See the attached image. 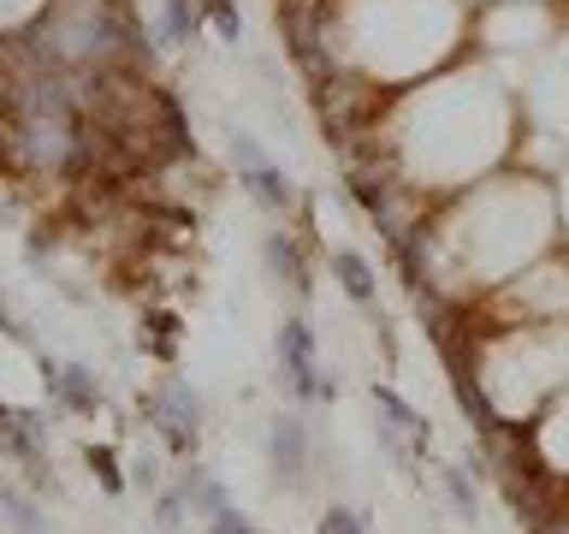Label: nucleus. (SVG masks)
I'll use <instances>...</instances> for the list:
<instances>
[{
	"label": "nucleus",
	"instance_id": "12",
	"mask_svg": "<svg viewBox=\"0 0 569 534\" xmlns=\"http://www.w3.org/2000/svg\"><path fill=\"white\" fill-rule=\"evenodd\" d=\"M184 517H196V511H190V499H184V493H179V487H172V493H160V505H155V523H160V534H179V529H184Z\"/></svg>",
	"mask_w": 569,
	"mask_h": 534
},
{
	"label": "nucleus",
	"instance_id": "1",
	"mask_svg": "<svg viewBox=\"0 0 569 534\" xmlns=\"http://www.w3.org/2000/svg\"><path fill=\"white\" fill-rule=\"evenodd\" d=\"M143 416L160 428V440H167L172 452H190V445H196L202 404H196V392H190L184 380H167L160 392H148V398H143Z\"/></svg>",
	"mask_w": 569,
	"mask_h": 534
},
{
	"label": "nucleus",
	"instance_id": "17",
	"mask_svg": "<svg viewBox=\"0 0 569 534\" xmlns=\"http://www.w3.org/2000/svg\"><path fill=\"white\" fill-rule=\"evenodd\" d=\"M208 534H256V529H249L244 517L232 511V505H225V511H214V517H208Z\"/></svg>",
	"mask_w": 569,
	"mask_h": 534
},
{
	"label": "nucleus",
	"instance_id": "11",
	"mask_svg": "<svg viewBox=\"0 0 569 534\" xmlns=\"http://www.w3.org/2000/svg\"><path fill=\"white\" fill-rule=\"evenodd\" d=\"M196 18H202V12L190 7V0H167V18H160V30H167V42H172V48H184L190 36H196Z\"/></svg>",
	"mask_w": 569,
	"mask_h": 534
},
{
	"label": "nucleus",
	"instance_id": "2",
	"mask_svg": "<svg viewBox=\"0 0 569 534\" xmlns=\"http://www.w3.org/2000/svg\"><path fill=\"white\" fill-rule=\"evenodd\" d=\"M280 374L297 398H333L338 380H321V363H314V333L309 321H285L280 327Z\"/></svg>",
	"mask_w": 569,
	"mask_h": 534
},
{
	"label": "nucleus",
	"instance_id": "9",
	"mask_svg": "<svg viewBox=\"0 0 569 534\" xmlns=\"http://www.w3.org/2000/svg\"><path fill=\"white\" fill-rule=\"evenodd\" d=\"M268 267L280 279H290L297 291H309V274H302V262H297V238H290V232H273L268 238Z\"/></svg>",
	"mask_w": 569,
	"mask_h": 534
},
{
	"label": "nucleus",
	"instance_id": "10",
	"mask_svg": "<svg viewBox=\"0 0 569 534\" xmlns=\"http://www.w3.org/2000/svg\"><path fill=\"white\" fill-rule=\"evenodd\" d=\"M0 511L12 517V534H48V529H42V511H36V505L24 499L18 487H0Z\"/></svg>",
	"mask_w": 569,
	"mask_h": 534
},
{
	"label": "nucleus",
	"instance_id": "6",
	"mask_svg": "<svg viewBox=\"0 0 569 534\" xmlns=\"http://www.w3.org/2000/svg\"><path fill=\"white\" fill-rule=\"evenodd\" d=\"M333 279L345 285V297L350 303H374V267H368V256H357V250H333Z\"/></svg>",
	"mask_w": 569,
	"mask_h": 534
},
{
	"label": "nucleus",
	"instance_id": "4",
	"mask_svg": "<svg viewBox=\"0 0 569 534\" xmlns=\"http://www.w3.org/2000/svg\"><path fill=\"white\" fill-rule=\"evenodd\" d=\"M309 452H314V445H309V422H302V416H280V422H273V434H268L273 475L297 487V481L309 475Z\"/></svg>",
	"mask_w": 569,
	"mask_h": 534
},
{
	"label": "nucleus",
	"instance_id": "18",
	"mask_svg": "<svg viewBox=\"0 0 569 534\" xmlns=\"http://www.w3.org/2000/svg\"><path fill=\"white\" fill-rule=\"evenodd\" d=\"M0 333H7V339H18V345H24V339H30V333H24V327L12 321V315H7V303H0Z\"/></svg>",
	"mask_w": 569,
	"mask_h": 534
},
{
	"label": "nucleus",
	"instance_id": "5",
	"mask_svg": "<svg viewBox=\"0 0 569 534\" xmlns=\"http://www.w3.org/2000/svg\"><path fill=\"white\" fill-rule=\"evenodd\" d=\"M42 374H48V398L60 404V410H72V416H95L101 410V386H95V374L90 368H60V363H42Z\"/></svg>",
	"mask_w": 569,
	"mask_h": 534
},
{
	"label": "nucleus",
	"instance_id": "3",
	"mask_svg": "<svg viewBox=\"0 0 569 534\" xmlns=\"http://www.w3.org/2000/svg\"><path fill=\"white\" fill-rule=\"evenodd\" d=\"M232 161H237V178H244V190H249V196H256L268 214H285V208H290L285 173L268 161V149H261L256 137H232Z\"/></svg>",
	"mask_w": 569,
	"mask_h": 534
},
{
	"label": "nucleus",
	"instance_id": "7",
	"mask_svg": "<svg viewBox=\"0 0 569 534\" xmlns=\"http://www.w3.org/2000/svg\"><path fill=\"white\" fill-rule=\"evenodd\" d=\"M179 493L190 499V511L196 517H214V511H225V487L208 475V469H190V475H179Z\"/></svg>",
	"mask_w": 569,
	"mask_h": 534
},
{
	"label": "nucleus",
	"instance_id": "16",
	"mask_svg": "<svg viewBox=\"0 0 569 534\" xmlns=\"http://www.w3.org/2000/svg\"><path fill=\"white\" fill-rule=\"evenodd\" d=\"M321 534H368V523H362L357 511H326V523H321Z\"/></svg>",
	"mask_w": 569,
	"mask_h": 534
},
{
	"label": "nucleus",
	"instance_id": "13",
	"mask_svg": "<svg viewBox=\"0 0 569 534\" xmlns=\"http://www.w3.org/2000/svg\"><path fill=\"white\" fill-rule=\"evenodd\" d=\"M202 7H208V18H214V30H220V42H237V36H244V18H237L232 0H202Z\"/></svg>",
	"mask_w": 569,
	"mask_h": 534
},
{
	"label": "nucleus",
	"instance_id": "14",
	"mask_svg": "<svg viewBox=\"0 0 569 534\" xmlns=\"http://www.w3.org/2000/svg\"><path fill=\"white\" fill-rule=\"evenodd\" d=\"M90 469H95V481L107 493H125V475H119V457L107 452V445H90Z\"/></svg>",
	"mask_w": 569,
	"mask_h": 534
},
{
	"label": "nucleus",
	"instance_id": "15",
	"mask_svg": "<svg viewBox=\"0 0 569 534\" xmlns=\"http://www.w3.org/2000/svg\"><path fill=\"white\" fill-rule=\"evenodd\" d=\"M445 493H451V505H457L463 523H475V487H469V475H463V469H445Z\"/></svg>",
	"mask_w": 569,
	"mask_h": 534
},
{
	"label": "nucleus",
	"instance_id": "8",
	"mask_svg": "<svg viewBox=\"0 0 569 534\" xmlns=\"http://www.w3.org/2000/svg\"><path fill=\"white\" fill-rule=\"evenodd\" d=\"M374 404H379V416H391V422H398L415 445H427V416H422V410H410V404H403L391 386H379V380H374Z\"/></svg>",
	"mask_w": 569,
	"mask_h": 534
}]
</instances>
